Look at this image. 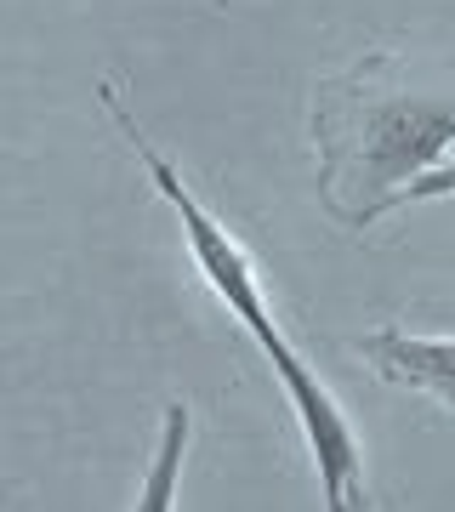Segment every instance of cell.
Returning <instances> with one entry per match:
<instances>
[{
    "mask_svg": "<svg viewBox=\"0 0 455 512\" xmlns=\"http://www.w3.org/2000/svg\"><path fill=\"white\" fill-rule=\"evenodd\" d=\"M319 200L342 228H370L404 183L450 160L455 63L370 52L313 92Z\"/></svg>",
    "mask_w": 455,
    "mask_h": 512,
    "instance_id": "6da1fadb",
    "label": "cell"
},
{
    "mask_svg": "<svg viewBox=\"0 0 455 512\" xmlns=\"http://www.w3.org/2000/svg\"><path fill=\"white\" fill-rule=\"evenodd\" d=\"M359 353L370 359V370L393 387L427 393L455 416V336H416V330H370L359 336Z\"/></svg>",
    "mask_w": 455,
    "mask_h": 512,
    "instance_id": "7a4b0ae2",
    "label": "cell"
},
{
    "mask_svg": "<svg viewBox=\"0 0 455 512\" xmlns=\"http://www.w3.org/2000/svg\"><path fill=\"white\" fill-rule=\"evenodd\" d=\"M188 433H194V410L182 399H171L165 404V421H160V444H154V456H148V473H143V484H137L131 512H177Z\"/></svg>",
    "mask_w": 455,
    "mask_h": 512,
    "instance_id": "3957f363",
    "label": "cell"
},
{
    "mask_svg": "<svg viewBox=\"0 0 455 512\" xmlns=\"http://www.w3.org/2000/svg\"><path fill=\"white\" fill-rule=\"evenodd\" d=\"M404 200H455V154H450V160H438L433 171H421L416 183H404L399 205Z\"/></svg>",
    "mask_w": 455,
    "mask_h": 512,
    "instance_id": "277c9868",
    "label": "cell"
}]
</instances>
